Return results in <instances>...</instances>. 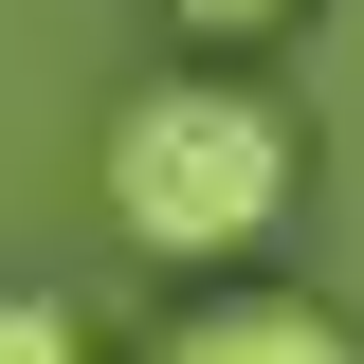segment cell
I'll return each mask as SVG.
<instances>
[{
	"instance_id": "obj_1",
	"label": "cell",
	"mask_w": 364,
	"mask_h": 364,
	"mask_svg": "<svg viewBox=\"0 0 364 364\" xmlns=\"http://www.w3.org/2000/svg\"><path fill=\"white\" fill-rule=\"evenodd\" d=\"M91 182H109V237H128V255L237 273L310 200V128H291L255 73H146L128 109H109V146H91Z\"/></svg>"
},
{
	"instance_id": "obj_2",
	"label": "cell",
	"mask_w": 364,
	"mask_h": 364,
	"mask_svg": "<svg viewBox=\"0 0 364 364\" xmlns=\"http://www.w3.org/2000/svg\"><path fill=\"white\" fill-rule=\"evenodd\" d=\"M128 364H364V328L328 291H273V273H219L200 310H164Z\"/></svg>"
},
{
	"instance_id": "obj_3",
	"label": "cell",
	"mask_w": 364,
	"mask_h": 364,
	"mask_svg": "<svg viewBox=\"0 0 364 364\" xmlns=\"http://www.w3.org/2000/svg\"><path fill=\"white\" fill-rule=\"evenodd\" d=\"M0 364H91V328H73V291H0Z\"/></svg>"
},
{
	"instance_id": "obj_4",
	"label": "cell",
	"mask_w": 364,
	"mask_h": 364,
	"mask_svg": "<svg viewBox=\"0 0 364 364\" xmlns=\"http://www.w3.org/2000/svg\"><path fill=\"white\" fill-rule=\"evenodd\" d=\"M164 18H182V37H219V55H237V37H273V18H310V0H164Z\"/></svg>"
}]
</instances>
